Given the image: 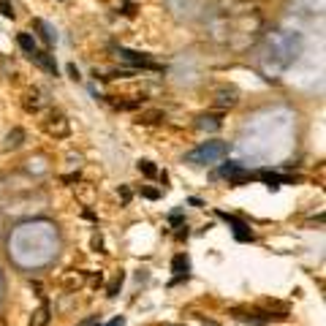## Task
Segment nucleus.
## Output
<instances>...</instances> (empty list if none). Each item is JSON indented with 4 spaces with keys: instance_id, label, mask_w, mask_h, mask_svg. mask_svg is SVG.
I'll list each match as a JSON object with an SVG mask.
<instances>
[{
    "instance_id": "obj_1",
    "label": "nucleus",
    "mask_w": 326,
    "mask_h": 326,
    "mask_svg": "<svg viewBox=\"0 0 326 326\" xmlns=\"http://www.w3.org/2000/svg\"><path fill=\"white\" fill-rule=\"evenodd\" d=\"M207 33L215 44L244 52L261 36V14L255 0H215L207 16Z\"/></svg>"
},
{
    "instance_id": "obj_2",
    "label": "nucleus",
    "mask_w": 326,
    "mask_h": 326,
    "mask_svg": "<svg viewBox=\"0 0 326 326\" xmlns=\"http://www.w3.org/2000/svg\"><path fill=\"white\" fill-rule=\"evenodd\" d=\"M305 49V38L296 30H272L266 33L255 55V66L264 79H277Z\"/></svg>"
},
{
    "instance_id": "obj_3",
    "label": "nucleus",
    "mask_w": 326,
    "mask_h": 326,
    "mask_svg": "<svg viewBox=\"0 0 326 326\" xmlns=\"http://www.w3.org/2000/svg\"><path fill=\"white\" fill-rule=\"evenodd\" d=\"M0 207L8 215H33L46 209V193L25 174H8L0 179Z\"/></svg>"
},
{
    "instance_id": "obj_4",
    "label": "nucleus",
    "mask_w": 326,
    "mask_h": 326,
    "mask_svg": "<svg viewBox=\"0 0 326 326\" xmlns=\"http://www.w3.org/2000/svg\"><path fill=\"white\" fill-rule=\"evenodd\" d=\"M226 155H229V142H204L201 147L190 150L188 155H185V163H190V166H212V163L223 161Z\"/></svg>"
},
{
    "instance_id": "obj_5",
    "label": "nucleus",
    "mask_w": 326,
    "mask_h": 326,
    "mask_svg": "<svg viewBox=\"0 0 326 326\" xmlns=\"http://www.w3.org/2000/svg\"><path fill=\"white\" fill-rule=\"evenodd\" d=\"M41 125H44V133H49L55 139H66L71 133V122H68V117L63 112H49Z\"/></svg>"
},
{
    "instance_id": "obj_6",
    "label": "nucleus",
    "mask_w": 326,
    "mask_h": 326,
    "mask_svg": "<svg viewBox=\"0 0 326 326\" xmlns=\"http://www.w3.org/2000/svg\"><path fill=\"white\" fill-rule=\"evenodd\" d=\"M22 106H25V112L38 114L41 109L49 106V92H46L44 87H33V90L25 92V98H22Z\"/></svg>"
},
{
    "instance_id": "obj_7",
    "label": "nucleus",
    "mask_w": 326,
    "mask_h": 326,
    "mask_svg": "<svg viewBox=\"0 0 326 326\" xmlns=\"http://www.w3.org/2000/svg\"><path fill=\"white\" fill-rule=\"evenodd\" d=\"M114 52L122 57L125 63H131V66H136V68H150V71H161V66L153 60V57H147V55H142V52H133V49H125V46H114Z\"/></svg>"
},
{
    "instance_id": "obj_8",
    "label": "nucleus",
    "mask_w": 326,
    "mask_h": 326,
    "mask_svg": "<svg viewBox=\"0 0 326 326\" xmlns=\"http://www.w3.org/2000/svg\"><path fill=\"white\" fill-rule=\"evenodd\" d=\"M220 174H223V177L229 179L231 185H244V182H250V179H253V174L244 171L240 163H234V161L223 163V166H220Z\"/></svg>"
},
{
    "instance_id": "obj_9",
    "label": "nucleus",
    "mask_w": 326,
    "mask_h": 326,
    "mask_svg": "<svg viewBox=\"0 0 326 326\" xmlns=\"http://www.w3.org/2000/svg\"><path fill=\"white\" fill-rule=\"evenodd\" d=\"M220 218L229 220V226L234 229V237H237L240 242H250V240H253V231H250V226L244 223V220L234 218V215H229V212H220Z\"/></svg>"
},
{
    "instance_id": "obj_10",
    "label": "nucleus",
    "mask_w": 326,
    "mask_h": 326,
    "mask_svg": "<svg viewBox=\"0 0 326 326\" xmlns=\"http://www.w3.org/2000/svg\"><path fill=\"white\" fill-rule=\"evenodd\" d=\"M27 57H30V60H33V63H36V66H38V68H44V71H46V74H52V77H57V63H55V57H52V55H49V52H41V49H33V52H30V55H27Z\"/></svg>"
},
{
    "instance_id": "obj_11",
    "label": "nucleus",
    "mask_w": 326,
    "mask_h": 326,
    "mask_svg": "<svg viewBox=\"0 0 326 326\" xmlns=\"http://www.w3.org/2000/svg\"><path fill=\"white\" fill-rule=\"evenodd\" d=\"M237 101H240V92L234 90V87H220L218 92H215V106H237Z\"/></svg>"
},
{
    "instance_id": "obj_12",
    "label": "nucleus",
    "mask_w": 326,
    "mask_h": 326,
    "mask_svg": "<svg viewBox=\"0 0 326 326\" xmlns=\"http://www.w3.org/2000/svg\"><path fill=\"white\" fill-rule=\"evenodd\" d=\"M22 142H25V131H22V128H11V131L5 133L3 150H5V153H11V150H19Z\"/></svg>"
},
{
    "instance_id": "obj_13",
    "label": "nucleus",
    "mask_w": 326,
    "mask_h": 326,
    "mask_svg": "<svg viewBox=\"0 0 326 326\" xmlns=\"http://www.w3.org/2000/svg\"><path fill=\"white\" fill-rule=\"evenodd\" d=\"M60 283L66 285L68 291H74V288H82V285H84V272H79V269H71V272H66V275L60 277Z\"/></svg>"
},
{
    "instance_id": "obj_14",
    "label": "nucleus",
    "mask_w": 326,
    "mask_h": 326,
    "mask_svg": "<svg viewBox=\"0 0 326 326\" xmlns=\"http://www.w3.org/2000/svg\"><path fill=\"white\" fill-rule=\"evenodd\" d=\"M171 272L177 277H188V272H190V258L185 253H177L174 255V261H171Z\"/></svg>"
},
{
    "instance_id": "obj_15",
    "label": "nucleus",
    "mask_w": 326,
    "mask_h": 326,
    "mask_svg": "<svg viewBox=\"0 0 326 326\" xmlns=\"http://www.w3.org/2000/svg\"><path fill=\"white\" fill-rule=\"evenodd\" d=\"M261 179H264L269 188H277V185H283V182H291V177H283V174H275V171H269V168H264V171L258 174Z\"/></svg>"
},
{
    "instance_id": "obj_16",
    "label": "nucleus",
    "mask_w": 326,
    "mask_h": 326,
    "mask_svg": "<svg viewBox=\"0 0 326 326\" xmlns=\"http://www.w3.org/2000/svg\"><path fill=\"white\" fill-rule=\"evenodd\" d=\"M161 120H166V114L161 112V109H153V112H142L136 117L139 125H153V122H161Z\"/></svg>"
},
{
    "instance_id": "obj_17",
    "label": "nucleus",
    "mask_w": 326,
    "mask_h": 326,
    "mask_svg": "<svg viewBox=\"0 0 326 326\" xmlns=\"http://www.w3.org/2000/svg\"><path fill=\"white\" fill-rule=\"evenodd\" d=\"M49 318H52V316H49V305L44 302V305H41L36 313H33V318H30V326H46V324H49Z\"/></svg>"
},
{
    "instance_id": "obj_18",
    "label": "nucleus",
    "mask_w": 326,
    "mask_h": 326,
    "mask_svg": "<svg viewBox=\"0 0 326 326\" xmlns=\"http://www.w3.org/2000/svg\"><path fill=\"white\" fill-rule=\"evenodd\" d=\"M196 128H201V131H218L220 117H215V114H201L199 122H196Z\"/></svg>"
},
{
    "instance_id": "obj_19",
    "label": "nucleus",
    "mask_w": 326,
    "mask_h": 326,
    "mask_svg": "<svg viewBox=\"0 0 326 326\" xmlns=\"http://www.w3.org/2000/svg\"><path fill=\"white\" fill-rule=\"evenodd\" d=\"M33 27H36V30H41V38H44L46 44H55L57 36H55V30H52V27L46 25L44 19H33Z\"/></svg>"
},
{
    "instance_id": "obj_20",
    "label": "nucleus",
    "mask_w": 326,
    "mask_h": 326,
    "mask_svg": "<svg viewBox=\"0 0 326 326\" xmlns=\"http://www.w3.org/2000/svg\"><path fill=\"white\" fill-rule=\"evenodd\" d=\"M16 44H19V49L25 52V55H30V52L36 49V38H33L30 33H19V38H16Z\"/></svg>"
},
{
    "instance_id": "obj_21",
    "label": "nucleus",
    "mask_w": 326,
    "mask_h": 326,
    "mask_svg": "<svg viewBox=\"0 0 326 326\" xmlns=\"http://www.w3.org/2000/svg\"><path fill=\"white\" fill-rule=\"evenodd\" d=\"M77 196L84 201V207L92 204V185H77Z\"/></svg>"
},
{
    "instance_id": "obj_22",
    "label": "nucleus",
    "mask_w": 326,
    "mask_h": 326,
    "mask_svg": "<svg viewBox=\"0 0 326 326\" xmlns=\"http://www.w3.org/2000/svg\"><path fill=\"white\" fill-rule=\"evenodd\" d=\"M139 171H142L144 177H158V168H155L153 161H139Z\"/></svg>"
},
{
    "instance_id": "obj_23",
    "label": "nucleus",
    "mask_w": 326,
    "mask_h": 326,
    "mask_svg": "<svg viewBox=\"0 0 326 326\" xmlns=\"http://www.w3.org/2000/svg\"><path fill=\"white\" fill-rule=\"evenodd\" d=\"M122 280H125V275H122V272H117V277H114V283L106 288V296H117V291L122 288Z\"/></svg>"
},
{
    "instance_id": "obj_24",
    "label": "nucleus",
    "mask_w": 326,
    "mask_h": 326,
    "mask_svg": "<svg viewBox=\"0 0 326 326\" xmlns=\"http://www.w3.org/2000/svg\"><path fill=\"white\" fill-rule=\"evenodd\" d=\"M0 14L8 16V19H14V5H11L8 0H0Z\"/></svg>"
},
{
    "instance_id": "obj_25",
    "label": "nucleus",
    "mask_w": 326,
    "mask_h": 326,
    "mask_svg": "<svg viewBox=\"0 0 326 326\" xmlns=\"http://www.w3.org/2000/svg\"><path fill=\"white\" fill-rule=\"evenodd\" d=\"M92 250H98V253H103V240H101V234H92Z\"/></svg>"
},
{
    "instance_id": "obj_26",
    "label": "nucleus",
    "mask_w": 326,
    "mask_h": 326,
    "mask_svg": "<svg viewBox=\"0 0 326 326\" xmlns=\"http://www.w3.org/2000/svg\"><path fill=\"white\" fill-rule=\"evenodd\" d=\"M142 196H144V199H158V190H155V188H142Z\"/></svg>"
},
{
    "instance_id": "obj_27",
    "label": "nucleus",
    "mask_w": 326,
    "mask_h": 326,
    "mask_svg": "<svg viewBox=\"0 0 326 326\" xmlns=\"http://www.w3.org/2000/svg\"><path fill=\"white\" fill-rule=\"evenodd\" d=\"M120 199H122V204L131 201V188H125V185H122V188H120Z\"/></svg>"
},
{
    "instance_id": "obj_28",
    "label": "nucleus",
    "mask_w": 326,
    "mask_h": 326,
    "mask_svg": "<svg viewBox=\"0 0 326 326\" xmlns=\"http://www.w3.org/2000/svg\"><path fill=\"white\" fill-rule=\"evenodd\" d=\"M90 283H92V285H101V283H103V275H101V272H98V275H92Z\"/></svg>"
},
{
    "instance_id": "obj_29",
    "label": "nucleus",
    "mask_w": 326,
    "mask_h": 326,
    "mask_svg": "<svg viewBox=\"0 0 326 326\" xmlns=\"http://www.w3.org/2000/svg\"><path fill=\"white\" fill-rule=\"evenodd\" d=\"M103 326H125V318H114L112 324H103Z\"/></svg>"
},
{
    "instance_id": "obj_30",
    "label": "nucleus",
    "mask_w": 326,
    "mask_h": 326,
    "mask_svg": "<svg viewBox=\"0 0 326 326\" xmlns=\"http://www.w3.org/2000/svg\"><path fill=\"white\" fill-rule=\"evenodd\" d=\"M171 223H174V226H177V223H182V215H179V212H174V215H171Z\"/></svg>"
},
{
    "instance_id": "obj_31",
    "label": "nucleus",
    "mask_w": 326,
    "mask_h": 326,
    "mask_svg": "<svg viewBox=\"0 0 326 326\" xmlns=\"http://www.w3.org/2000/svg\"><path fill=\"white\" fill-rule=\"evenodd\" d=\"M68 74H71L74 79H79V71H77V66H68Z\"/></svg>"
},
{
    "instance_id": "obj_32",
    "label": "nucleus",
    "mask_w": 326,
    "mask_h": 326,
    "mask_svg": "<svg viewBox=\"0 0 326 326\" xmlns=\"http://www.w3.org/2000/svg\"><path fill=\"white\" fill-rule=\"evenodd\" d=\"M95 321H98V316H92V318H87V321L82 324V326H92V324H95Z\"/></svg>"
}]
</instances>
